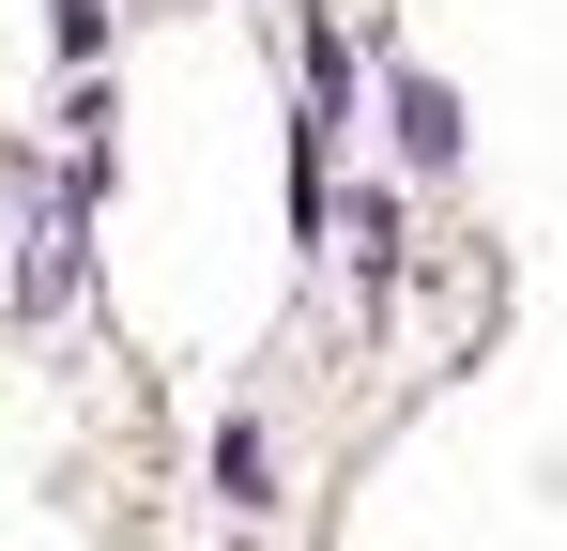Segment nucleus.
<instances>
[{"instance_id":"f257e3e1","label":"nucleus","mask_w":567,"mask_h":551,"mask_svg":"<svg viewBox=\"0 0 567 551\" xmlns=\"http://www.w3.org/2000/svg\"><path fill=\"white\" fill-rule=\"evenodd\" d=\"M383 107H399V169H461V107H445V77H414V62H383Z\"/></svg>"},{"instance_id":"f03ea898","label":"nucleus","mask_w":567,"mask_h":551,"mask_svg":"<svg viewBox=\"0 0 567 551\" xmlns=\"http://www.w3.org/2000/svg\"><path fill=\"white\" fill-rule=\"evenodd\" d=\"M215 490H230V521H261V506H277V445H261V414H230V429H215Z\"/></svg>"},{"instance_id":"7ed1b4c3","label":"nucleus","mask_w":567,"mask_h":551,"mask_svg":"<svg viewBox=\"0 0 567 551\" xmlns=\"http://www.w3.org/2000/svg\"><path fill=\"white\" fill-rule=\"evenodd\" d=\"M353 276H369V291H383V276H399V199H383V184H369V199H353Z\"/></svg>"}]
</instances>
